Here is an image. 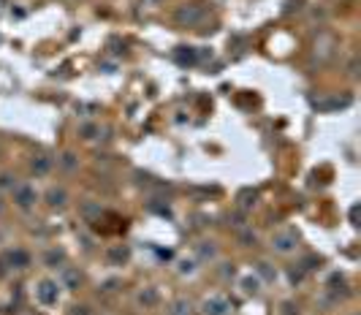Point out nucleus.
<instances>
[{
  "instance_id": "nucleus-1",
  "label": "nucleus",
  "mask_w": 361,
  "mask_h": 315,
  "mask_svg": "<svg viewBox=\"0 0 361 315\" xmlns=\"http://www.w3.org/2000/svg\"><path fill=\"white\" fill-rule=\"evenodd\" d=\"M14 201L19 204V207H30L33 201H35V193L30 188H16V193H14Z\"/></svg>"
},
{
  "instance_id": "nucleus-2",
  "label": "nucleus",
  "mask_w": 361,
  "mask_h": 315,
  "mask_svg": "<svg viewBox=\"0 0 361 315\" xmlns=\"http://www.w3.org/2000/svg\"><path fill=\"white\" fill-rule=\"evenodd\" d=\"M49 204H65V190H52L49 193Z\"/></svg>"
}]
</instances>
